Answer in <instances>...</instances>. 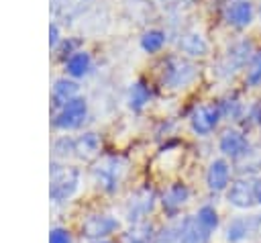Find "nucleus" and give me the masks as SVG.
Segmentation results:
<instances>
[{
  "mask_svg": "<svg viewBox=\"0 0 261 243\" xmlns=\"http://www.w3.org/2000/svg\"><path fill=\"white\" fill-rule=\"evenodd\" d=\"M194 216L198 218V223H200L208 233L216 231V227H218V212H216V208H214L212 204H202V206L196 210Z\"/></svg>",
  "mask_w": 261,
  "mask_h": 243,
  "instance_id": "nucleus-23",
  "label": "nucleus"
},
{
  "mask_svg": "<svg viewBox=\"0 0 261 243\" xmlns=\"http://www.w3.org/2000/svg\"><path fill=\"white\" fill-rule=\"evenodd\" d=\"M259 227H261V216H259V214L232 218V221L228 223V227H226V241H230V243L243 241L245 237L257 233Z\"/></svg>",
  "mask_w": 261,
  "mask_h": 243,
  "instance_id": "nucleus-13",
  "label": "nucleus"
},
{
  "mask_svg": "<svg viewBox=\"0 0 261 243\" xmlns=\"http://www.w3.org/2000/svg\"><path fill=\"white\" fill-rule=\"evenodd\" d=\"M86 118H88V102L84 96H77L67 104H63L61 108L51 110V127L63 133L80 129L86 123Z\"/></svg>",
  "mask_w": 261,
  "mask_h": 243,
  "instance_id": "nucleus-4",
  "label": "nucleus"
},
{
  "mask_svg": "<svg viewBox=\"0 0 261 243\" xmlns=\"http://www.w3.org/2000/svg\"><path fill=\"white\" fill-rule=\"evenodd\" d=\"M247 82H249L251 86H259V84H261V55H257V57L251 61V65H249V69H247Z\"/></svg>",
  "mask_w": 261,
  "mask_h": 243,
  "instance_id": "nucleus-26",
  "label": "nucleus"
},
{
  "mask_svg": "<svg viewBox=\"0 0 261 243\" xmlns=\"http://www.w3.org/2000/svg\"><path fill=\"white\" fill-rule=\"evenodd\" d=\"M155 237L157 229L147 218L139 223H128V227L120 233V243H155Z\"/></svg>",
  "mask_w": 261,
  "mask_h": 243,
  "instance_id": "nucleus-14",
  "label": "nucleus"
},
{
  "mask_svg": "<svg viewBox=\"0 0 261 243\" xmlns=\"http://www.w3.org/2000/svg\"><path fill=\"white\" fill-rule=\"evenodd\" d=\"M255 196H257V204H261V178H257L255 182Z\"/></svg>",
  "mask_w": 261,
  "mask_h": 243,
  "instance_id": "nucleus-28",
  "label": "nucleus"
},
{
  "mask_svg": "<svg viewBox=\"0 0 261 243\" xmlns=\"http://www.w3.org/2000/svg\"><path fill=\"white\" fill-rule=\"evenodd\" d=\"M63 69H65V76L71 78V80H80V78L88 76L90 69H92V57H90V53L84 51V49H77L71 57H67L63 61Z\"/></svg>",
  "mask_w": 261,
  "mask_h": 243,
  "instance_id": "nucleus-18",
  "label": "nucleus"
},
{
  "mask_svg": "<svg viewBox=\"0 0 261 243\" xmlns=\"http://www.w3.org/2000/svg\"><path fill=\"white\" fill-rule=\"evenodd\" d=\"M220 116L222 112L218 104H202V106H196L194 112L190 114V127L196 135L206 137L216 129Z\"/></svg>",
  "mask_w": 261,
  "mask_h": 243,
  "instance_id": "nucleus-7",
  "label": "nucleus"
},
{
  "mask_svg": "<svg viewBox=\"0 0 261 243\" xmlns=\"http://www.w3.org/2000/svg\"><path fill=\"white\" fill-rule=\"evenodd\" d=\"M224 18L228 25L237 27V29H243L247 25H251L253 20V4L249 0H234L226 6V12H224Z\"/></svg>",
  "mask_w": 261,
  "mask_h": 243,
  "instance_id": "nucleus-17",
  "label": "nucleus"
},
{
  "mask_svg": "<svg viewBox=\"0 0 261 243\" xmlns=\"http://www.w3.org/2000/svg\"><path fill=\"white\" fill-rule=\"evenodd\" d=\"M218 149L222 151V155H226L230 159H239V157L249 153V141H247V137L241 131L228 129V131H224L220 135Z\"/></svg>",
  "mask_w": 261,
  "mask_h": 243,
  "instance_id": "nucleus-11",
  "label": "nucleus"
},
{
  "mask_svg": "<svg viewBox=\"0 0 261 243\" xmlns=\"http://www.w3.org/2000/svg\"><path fill=\"white\" fill-rule=\"evenodd\" d=\"M255 182L251 178H237L228 188H226V200L234 208H251L257 204L255 196Z\"/></svg>",
  "mask_w": 261,
  "mask_h": 243,
  "instance_id": "nucleus-8",
  "label": "nucleus"
},
{
  "mask_svg": "<svg viewBox=\"0 0 261 243\" xmlns=\"http://www.w3.org/2000/svg\"><path fill=\"white\" fill-rule=\"evenodd\" d=\"M82 184V172L80 167L65 163V161H55L51 159L49 163V200L55 206L67 204L80 190Z\"/></svg>",
  "mask_w": 261,
  "mask_h": 243,
  "instance_id": "nucleus-1",
  "label": "nucleus"
},
{
  "mask_svg": "<svg viewBox=\"0 0 261 243\" xmlns=\"http://www.w3.org/2000/svg\"><path fill=\"white\" fill-rule=\"evenodd\" d=\"M75 47H77V41H75V39H63V41L59 43V47L55 49V53H57V57H59L61 61H65L67 57H71V55L77 51Z\"/></svg>",
  "mask_w": 261,
  "mask_h": 243,
  "instance_id": "nucleus-25",
  "label": "nucleus"
},
{
  "mask_svg": "<svg viewBox=\"0 0 261 243\" xmlns=\"http://www.w3.org/2000/svg\"><path fill=\"white\" fill-rule=\"evenodd\" d=\"M177 227V243H210V235L194 214L177 216L175 218Z\"/></svg>",
  "mask_w": 261,
  "mask_h": 243,
  "instance_id": "nucleus-10",
  "label": "nucleus"
},
{
  "mask_svg": "<svg viewBox=\"0 0 261 243\" xmlns=\"http://www.w3.org/2000/svg\"><path fill=\"white\" fill-rule=\"evenodd\" d=\"M94 243H114V241H110V239H102V241H94Z\"/></svg>",
  "mask_w": 261,
  "mask_h": 243,
  "instance_id": "nucleus-29",
  "label": "nucleus"
},
{
  "mask_svg": "<svg viewBox=\"0 0 261 243\" xmlns=\"http://www.w3.org/2000/svg\"><path fill=\"white\" fill-rule=\"evenodd\" d=\"M100 149H102V143L96 133L86 131L80 137H75V159L94 163L100 157Z\"/></svg>",
  "mask_w": 261,
  "mask_h": 243,
  "instance_id": "nucleus-16",
  "label": "nucleus"
},
{
  "mask_svg": "<svg viewBox=\"0 0 261 243\" xmlns=\"http://www.w3.org/2000/svg\"><path fill=\"white\" fill-rule=\"evenodd\" d=\"M51 155L55 161H69L75 157V137L71 135H59L51 143Z\"/></svg>",
  "mask_w": 261,
  "mask_h": 243,
  "instance_id": "nucleus-19",
  "label": "nucleus"
},
{
  "mask_svg": "<svg viewBox=\"0 0 261 243\" xmlns=\"http://www.w3.org/2000/svg\"><path fill=\"white\" fill-rule=\"evenodd\" d=\"M188 200H190V188L186 184H181V182H175V184L167 186L165 192L159 198L161 208H163V212L167 214L169 221L171 218H177L179 210L188 204Z\"/></svg>",
  "mask_w": 261,
  "mask_h": 243,
  "instance_id": "nucleus-9",
  "label": "nucleus"
},
{
  "mask_svg": "<svg viewBox=\"0 0 261 243\" xmlns=\"http://www.w3.org/2000/svg\"><path fill=\"white\" fill-rule=\"evenodd\" d=\"M80 96V84L67 76L57 78L51 86V110L61 108L63 104H67L69 100Z\"/></svg>",
  "mask_w": 261,
  "mask_h": 243,
  "instance_id": "nucleus-12",
  "label": "nucleus"
},
{
  "mask_svg": "<svg viewBox=\"0 0 261 243\" xmlns=\"http://www.w3.org/2000/svg\"><path fill=\"white\" fill-rule=\"evenodd\" d=\"M149 100H151V88H149L143 80L135 82V84L128 88V98H126V102H128V108H130V110H135V112L143 110Z\"/></svg>",
  "mask_w": 261,
  "mask_h": 243,
  "instance_id": "nucleus-20",
  "label": "nucleus"
},
{
  "mask_svg": "<svg viewBox=\"0 0 261 243\" xmlns=\"http://www.w3.org/2000/svg\"><path fill=\"white\" fill-rule=\"evenodd\" d=\"M198 69L194 63H190L188 59L181 57H167L163 63V71H161V82L167 88H184L188 84L194 82Z\"/></svg>",
  "mask_w": 261,
  "mask_h": 243,
  "instance_id": "nucleus-5",
  "label": "nucleus"
},
{
  "mask_svg": "<svg viewBox=\"0 0 261 243\" xmlns=\"http://www.w3.org/2000/svg\"><path fill=\"white\" fill-rule=\"evenodd\" d=\"M118 231H120V221L110 212H90L80 223V237L90 243L110 239Z\"/></svg>",
  "mask_w": 261,
  "mask_h": 243,
  "instance_id": "nucleus-3",
  "label": "nucleus"
},
{
  "mask_svg": "<svg viewBox=\"0 0 261 243\" xmlns=\"http://www.w3.org/2000/svg\"><path fill=\"white\" fill-rule=\"evenodd\" d=\"M155 204H157L155 192L149 188H139L128 196V200L124 204V216L128 223L147 221V216L155 210Z\"/></svg>",
  "mask_w": 261,
  "mask_h": 243,
  "instance_id": "nucleus-6",
  "label": "nucleus"
},
{
  "mask_svg": "<svg viewBox=\"0 0 261 243\" xmlns=\"http://www.w3.org/2000/svg\"><path fill=\"white\" fill-rule=\"evenodd\" d=\"M230 167L224 159H212L206 169V186L210 192H224L230 184Z\"/></svg>",
  "mask_w": 261,
  "mask_h": 243,
  "instance_id": "nucleus-15",
  "label": "nucleus"
},
{
  "mask_svg": "<svg viewBox=\"0 0 261 243\" xmlns=\"http://www.w3.org/2000/svg\"><path fill=\"white\" fill-rule=\"evenodd\" d=\"M128 169V161L122 155H100L94 163H92V180L96 184L98 190H102L104 194H116L124 176Z\"/></svg>",
  "mask_w": 261,
  "mask_h": 243,
  "instance_id": "nucleus-2",
  "label": "nucleus"
},
{
  "mask_svg": "<svg viewBox=\"0 0 261 243\" xmlns=\"http://www.w3.org/2000/svg\"><path fill=\"white\" fill-rule=\"evenodd\" d=\"M47 243H75L73 231L65 225H51Z\"/></svg>",
  "mask_w": 261,
  "mask_h": 243,
  "instance_id": "nucleus-24",
  "label": "nucleus"
},
{
  "mask_svg": "<svg viewBox=\"0 0 261 243\" xmlns=\"http://www.w3.org/2000/svg\"><path fill=\"white\" fill-rule=\"evenodd\" d=\"M163 45H165V33L159 29H149L141 37V47L147 53H157L163 49Z\"/></svg>",
  "mask_w": 261,
  "mask_h": 243,
  "instance_id": "nucleus-22",
  "label": "nucleus"
},
{
  "mask_svg": "<svg viewBox=\"0 0 261 243\" xmlns=\"http://www.w3.org/2000/svg\"><path fill=\"white\" fill-rule=\"evenodd\" d=\"M61 41H63V37H61L59 25H57V22H51V25H49V47L55 51V49L59 47Z\"/></svg>",
  "mask_w": 261,
  "mask_h": 243,
  "instance_id": "nucleus-27",
  "label": "nucleus"
},
{
  "mask_svg": "<svg viewBox=\"0 0 261 243\" xmlns=\"http://www.w3.org/2000/svg\"><path fill=\"white\" fill-rule=\"evenodd\" d=\"M179 49H181L184 53L192 55V57H202V55H206L208 45H206V41L202 39V35L190 31V33L181 35V39H179Z\"/></svg>",
  "mask_w": 261,
  "mask_h": 243,
  "instance_id": "nucleus-21",
  "label": "nucleus"
}]
</instances>
